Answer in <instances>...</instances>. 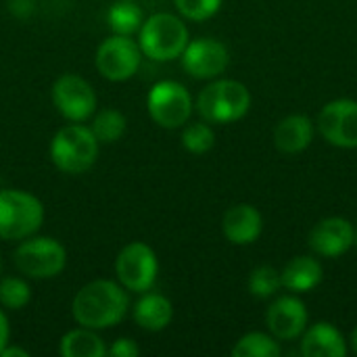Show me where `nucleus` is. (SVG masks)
I'll list each match as a JSON object with an SVG mask.
<instances>
[{"instance_id":"bb28decb","label":"nucleus","mask_w":357,"mask_h":357,"mask_svg":"<svg viewBox=\"0 0 357 357\" xmlns=\"http://www.w3.org/2000/svg\"><path fill=\"white\" fill-rule=\"evenodd\" d=\"M222 2L224 0H176V8L190 21H205L222 8Z\"/></svg>"},{"instance_id":"f257e3e1","label":"nucleus","mask_w":357,"mask_h":357,"mask_svg":"<svg viewBox=\"0 0 357 357\" xmlns=\"http://www.w3.org/2000/svg\"><path fill=\"white\" fill-rule=\"evenodd\" d=\"M130 310L128 291L113 280H92L82 287L71 303L73 320L92 331L117 326Z\"/></svg>"},{"instance_id":"dca6fc26","label":"nucleus","mask_w":357,"mask_h":357,"mask_svg":"<svg viewBox=\"0 0 357 357\" xmlns=\"http://www.w3.org/2000/svg\"><path fill=\"white\" fill-rule=\"evenodd\" d=\"M347 343L339 328L328 322H318L303 331L301 356L305 357H345Z\"/></svg>"},{"instance_id":"39448f33","label":"nucleus","mask_w":357,"mask_h":357,"mask_svg":"<svg viewBox=\"0 0 357 357\" xmlns=\"http://www.w3.org/2000/svg\"><path fill=\"white\" fill-rule=\"evenodd\" d=\"M251 94L236 79H215L197 98V111L207 123H232L247 115Z\"/></svg>"},{"instance_id":"2eb2a0df","label":"nucleus","mask_w":357,"mask_h":357,"mask_svg":"<svg viewBox=\"0 0 357 357\" xmlns=\"http://www.w3.org/2000/svg\"><path fill=\"white\" fill-rule=\"evenodd\" d=\"M222 230L232 245H253L264 230V218L253 205L241 203L226 211L222 220Z\"/></svg>"},{"instance_id":"7c9ffc66","label":"nucleus","mask_w":357,"mask_h":357,"mask_svg":"<svg viewBox=\"0 0 357 357\" xmlns=\"http://www.w3.org/2000/svg\"><path fill=\"white\" fill-rule=\"evenodd\" d=\"M0 357H29V354L25 351V349H21V347H4L2 351H0Z\"/></svg>"},{"instance_id":"4468645a","label":"nucleus","mask_w":357,"mask_h":357,"mask_svg":"<svg viewBox=\"0 0 357 357\" xmlns=\"http://www.w3.org/2000/svg\"><path fill=\"white\" fill-rule=\"evenodd\" d=\"M356 245V228L345 218H326L310 232V247L322 257H339Z\"/></svg>"},{"instance_id":"f8f14e48","label":"nucleus","mask_w":357,"mask_h":357,"mask_svg":"<svg viewBox=\"0 0 357 357\" xmlns=\"http://www.w3.org/2000/svg\"><path fill=\"white\" fill-rule=\"evenodd\" d=\"M230 63L228 48L213 38H197L182 52V67L197 79H215Z\"/></svg>"},{"instance_id":"9d476101","label":"nucleus","mask_w":357,"mask_h":357,"mask_svg":"<svg viewBox=\"0 0 357 357\" xmlns=\"http://www.w3.org/2000/svg\"><path fill=\"white\" fill-rule=\"evenodd\" d=\"M52 102L65 119L82 123L96 111V92L84 77L63 73L52 86Z\"/></svg>"},{"instance_id":"a211bd4d","label":"nucleus","mask_w":357,"mask_h":357,"mask_svg":"<svg viewBox=\"0 0 357 357\" xmlns=\"http://www.w3.org/2000/svg\"><path fill=\"white\" fill-rule=\"evenodd\" d=\"M174 307L172 301L159 293H142L134 305V322L149 333H161L172 324Z\"/></svg>"},{"instance_id":"0eeeda50","label":"nucleus","mask_w":357,"mask_h":357,"mask_svg":"<svg viewBox=\"0 0 357 357\" xmlns=\"http://www.w3.org/2000/svg\"><path fill=\"white\" fill-rule=\"evenodd\" d=\"M115 274L119 284L128 293H146L155 287L159 274V261L155 251L140 241L126 245L115 259Z\"/></svg>"},{"instance_id":"aec40b11","label":"nucleus","mask_w":357,"mask_h":357,"mask_svg":"<svg viewBox=\"0 0 357 357\" xmlns=\"http://www.w3.org/2000/svg\"><path fill=\"white\" fill-rule=\"evenodd\" d=\"M59 354L63 357H105L107 345L100 339L98 331L79 326L61 337Z\"/></svg>"},{"instance_id":"1a4fd4ad","label":"nucleus","mask_w":357,"mask_h":357,"mask_svg":"<svg viewBox=\"0 0 357 357\" xmlns=\"http://www.w3.org/2000/svg\"><path fill=\"white\" fill-rule=\"evenodd\" d=\"M142 61L140 44L132 36L111 33L100 42L94 65L98 73L109 82H126L136 75Z\"/></svg>"},{"instance_id":"423d86ee","label":"nucleus","mask_w":357,"mask_h":357,"mask_svg":"<svg viewBox=\"0 0 357 357\" xmlns=\"http://www.w3.org/2000/svg\"><path fill=\"white\" fill-rule=\"evenodd\" d=\"M13 264L25 278L48 280L65 270L67 251L56 238L33 234L17 245L13 253Z\"/></svg>"},{"instance_id":"f3484780","label":"nucleus","mask_w":357,"mask_h":357,"mask_svg":"<svg viewBox=\"0 0 357 357\" xmlns=\"http://www.w3.org/2000/svg\"><path fill=\"white\" fill-rule=\"evenodd\" d=\"M314 140V123L305 115H289L274 128V144L284 155L305 151Z\"/></svg>"},{"instance_id":"c756f323","label":"nucleus","mask_w":357,"mask_h":357,"mask_svg":"<svg viewBox=\"0 0 357 357\" xmlns=\"http://www.w3.org/2000/svg\"><path fill=\"white\" fill-rule=\"evenodd\" d=\"M8 335H10L8 320H6V314H4L2 307H0V351L8 345Z\"/></svg>"},{"instance_id":"b1692460","label":"nucleus","mask_w":357,"mask_h":357,"mask_svg":"<svg viewBox=\"0 0 357 357\" xmlns=\"http://www.w3.org/2000/svg\"><path fill=\"white\" fill-rule=\"evenodd\" d=\"M31 301L29 284L19 276H4L0 278V305L10 312L23 310Z\"/></svg>"},{"instance_id":"f03ea898","label":"nucleus","mask_w":357,"mask_h":357,"mask_svg":"<svg viewBox=\"0 0 357 357\" xmlns=\"http://www.w3.org/2000/svg\"><path fill=\"white\" fill-rule=\"evenodd\" d=\"M140 50L153 61H174L182 56L188 38V27L184 21L172 13H155L140 25Z\"/></svg>"},{"instance_id":"2f4dec72","label":"nucleus","mask_w":357,"mask_h":357,"mask_svg":"<svg viewBox=\"0 0 357 357\" xmlns=\"http://www.w3.org/2000/svg\"><path fill=\"white\" fill-rule=\"evenodd\" d=\"M351 347H354V351L357 354V328L354 331V335H351Z\"/></svg>"},{"instance_id":"72a5a7b5","label":"nucleus","mask_w":357,"mask_h":357,"mask_svg":"<svg viewBox=\"0 0 357 357\" xmlns=\"http://www.w3.org/2000/svg\"><path fill=\"white\" fill-rule=\"evenodd\" d=\"M356 245H357V228H356Z\"/></svg>"},{"instance_id":"20e7f679","label":"nucleus","mask_w":357,"mask_h":357,"mask_svg":"<svg viewBox=\"0 0 357 357\" xmlns=\"http://www.w3.org/2000/svg\"><path fill=\"white\" fill-rule=\"evenodd\" d=\"M98 140L84 123L61 128L50 140V161L65 174L88 172L98 157Z\"/></svg>"},{"instance_id":"4be33fe9","label":"nucleus","mask_w":357,"mask_h":357,"mask_svg":"<svg viewBox=\"0 0 357 357\" xmlns=\"http://www.w3.org/2000/svg\"><path fill=\"white\" fill-rule=\"evenodd\" d=\"M126 128H128V121L123 113L117 109H102L90 126L98 144H113L121 140V136L126 134Z\"/></svg>"},{"instance_id":"9b49d317","label":"nucleus","mask_w":357,"mask_h":357,"mask_svg":"<svg viewBox=\"0 0 357 357\" xmlns=\"http://www.w3.org/2000/svg\"><path fill=\"white\" fill-rule=\"evenodd\" d=\"M318 130L339 149H357V100L337 98L318 115Z\"/></svg>"},{"instance_id":"412c9836","label":"nucleus","mask_w":357,"mask_h":357,"mask_svg":"<svg viewBox=\"0 0 357 357\" xmlns=\"http://www.w3.org/2000/svg\"><path fill=\"white\" fill-rule=\"evenodd\" d=\"M107 21L113 33L132 36L140 29L144 17L140 6H136V0H117L107 13Z\"/></svg>"},{"instance_id":"6e6552de","label":"nucleus","mask_w":357,"mask_h":357,"mask_svg":"<svg viewBox=\"0 0 357 357\" xmlns=\"http://www.w3.org/2000/svg\"><path fill=\"white\" fill-rule=\"evenodd\" d=\"M146 109L157 126L165 130H176L190 119L192 98L180 82L163 79L151 88L146 96Z\"/></svg>"},{"instance_id":"473e14b6","label":"nucleus","mask_w":357,"mask_h":357,"mask_svg":"<svg viewBox=\"0 0 357 357\" xmlns=\"http://www.w3.org/2000/svg\"><path fill=\"white\" fill-rule=\"evenodd\" d=\"M0 274H2V259H0Z\"/></svg>"},{"instance_id":"7ed1b4c3","label":"nucleus","mask_w":357,"mask_h":357,"mask_svg":"<svg viewBox=\"0 0 357 357\" xmlns=\"http://www.w3.org/2000/svg\"><path fill=\"white\" fill-rule=\"evenodd\" d=\"M44 222V205L38 197L17 190L0 188V238L23 241L33 236Z\"/></svg>"},{"instance_id":"c85d7f7f","label":"nucleus","mask_w":357,"mask_h":357,"mask_svg":"<svg viewBox=\"0 0 357 357\" xmlns=\"http://www.w3.org/2000/svg\"><path fill=\"white\" fill-rule=\"evenodd\" d=\"M8 10L17 19H27L36 10V0H8Z\"/></svg>"},{"instance_id":"6ab92c4d","label":"nucleus","mask_w":357,"mask_h":357,"mask_svg":"<svg viewBox=\"0 0 357 357\" xmlns=\"http://www.w3.org/2000/svg\"><path fill=\"white\" fill-rule=\"evenodd\" d=\"M280 278H282V287L287 291L310 293L322 282L324 270L318 259H314L310 255H299L284 266V270L280 272Z\"/></svg>"},{"instance_id":"cd10ccee","label":"nucleus","mask_w":357,"mask_h":357,"mask_svg":"<svg viewBox=\"0 0 357 357\" xmlns=\"http://www.w3.org/2000/svg\"><path fill=\"white\" fill-rule=\"evenodd\" d=\"M107 356L109 357H136L140 356V347L132 341V339H128V337H123V339H117L111 347H107Z\"/></svg>"},{"instance_id":"a878e982","label":"nucleus","mask_w":357,"mask_h":357,"mask_svg":"<svg viewBox=\"0 0 357 357\" xmlns=\"http://www.w3.org/2000/svg\"><path fill=\"white\" fill-rule=\"evenodd\" d=\"M213 144H215V134L211 126H207V121L190 123L182 132V146L192 155H205L207 151L213 149Z\"/></svg>"},{"instance_id":"5701e85b","label":"nucleus","mask_w":357,"mask_h":357,"mask_svg":"<svg viewBox=\"0 0 357 357\" xmlns=\"http://www.w3.org/2000/svg\"><path fill=\"white\" fill-rule=\"evenodd\" d=\"M234 357H278L280 345L276 343V337L264 335V333H249L238 339V343L232 349Z\"/></svg>"},{"instance_id":"ddd939ff","label":"nucleus","mask_w":357,"mask_h":357,"mask_svg":"<svg viewBox=\"0 0 357 357\" xmlns=\"http://www.w3.org/2000/svg\"><path fill=\"white\" fill-rule=\"evenodd\" d=\"M266 322L272 337L278 341H293L307 328V310L295 295H282L270 305Z\"/></svg>"},{"instance_id":"393cba45","label":"nucleus","mask_w":357,"mask_h":357,"mask_svg":"<svg viewBox=\"0 0 357 357\" xmlns=\"http://www.w3.org/2000/svg\"><path fill=\"white\" fill-rule=\"evenodd\" d=\"M280 289H282L280 272L274 270L272 266H259L249 276V291L257 299H268V297L276 295Z\"/></svg>"}]
</instances>
